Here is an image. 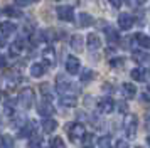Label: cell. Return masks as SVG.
Returning a JSON list of instances; mask_svg holds the SVG:
<instances>
[{
	"mask_svg": "<svg viewBox=\"0 0 150 148\" xmlns=\"http://www.w3.org/2000/svg\"><path fill=\"white\" fill-rule=\"evenodd\" d=\"M34 101H35V94H34V91H32L30 87H25V89H22L21 94H19V103H21V106H22V108H25V109L32 108Z\"/></svg>",
	"mask_w": 150,
	"mask_h": 148,
	"instance_id": "cell-1",
	"label": "cell"
},
{
	"mask_svg": "<svg viewBox=\"0 0 150 148\" xmlns=\"http://www.w3.org/2000/svg\"><path fill=\"white\" fill-rule=\"evenodd\" d=\"M123 130H125L127 136H130V138L135 136V133H137V116L135 114H127L123 118Z\"/></svg>",
	"mask_w": 150,
	"mask_h": 148,
	"instance_id": "cell-2",
	"label": "cell"
},
{
	"mask_svg": "<svg viewBox=\"0 0 150 148\" xmlns=\"http://www.w3.org/2000/svg\"><path fill=\"white\" fill-rule=\"evenodd\" d=\"M56 13H57V17L62 22H73L74 20V10H73V7H69V5H59L56 8Z\"/></svg>",
	"mask_w": 150,
	"mask_h": 148,
	"instance_id": "cell-3",
	"label": "cell"
},
{
	"mask_svg": "<svg viewBox=\"0 0 150 148\" xmlns=\"http://www.w3.org/2000/svg\"><path fill=\"white\" fill-rule=\"evenodd\" d=\"M84 135H86V131H84V126H83L81 123H73V125L69 126V136H71L73 141L83 140Z\"/></svg>",
	"mask_w": 150,
	"mask_h": 148,
	"instance_id": "cell-4",
	"label": "cell"
},
{
	"mask_svg": "<svg viewBox=\"0 0 150 148\" xmlns=\"http://www.w3.org/2000/svg\"><path fill=\"white\" fill-rule=\"evenodd\" d=\"M79 69H81L79 59L74 57V56H68V59H66V71H68L69 74H78Z\"/></svg>",
	"mask_w": 150,
	"mask_h": 148,
	"instance_id": "cell-5",
	"label": "cell"
},
{
	"mask_svg": "<svg viewBox=\"0 0 150 148\" xmlns=\"http://www.w3.org/2000/svg\"><path fill=\"white\" fill-rule=\"evenodd\" d=\"M118 25H120L122 30L132 29V25H133V17H132L130 13H120V17H118Z\"/></svg>",
	"mask_w": 150,
	"mask_h": 148,
	"instance_id": "cell-6",
	"label": "cell"
},
{
	"mask_svg": "<svg viewBox=\"0 0 150 148\" xmlns=\"http://www.w3.org/2000/svg\"><path fill=\"white\" fill-rule=\"evenodd\" d=\"M98 108H100L101 113H111V111L115 109V101L111 99V98H103V99L98 103Z\"/></svg>",
	"mask_w": 150,
	"mask_h": 148,
	"instance_id": "cell-7",
	"label": "cell"
},
{
	"mask_svg": "<svg viewBox=\"0 0 150 148\" xmlns=\"http://www.w3.org/2000/svg\"><path fill=\"white\" fill-rule=\"evenodd\" d=\"M42 61H44V64H47V66H54L56 64V54H54V49H52V47L44 49V52H42Z\"/></svg>",
	"mask_w": 150,
	"mask_h": 148,
	"instance_id": "cell-8",
	"label": "cell"
},
{
	"mask_svg": "<svg viewBox=\"0 0 150 148\" xmlns=\"http://www.w3.org/2000/svg\"><path fill=\"white\" fill-rule=\"evenodd\" d=\"M14 32H15V24L14 22H8V20L0 22V34H2L4 37H8V35H12Z\"/></svg>",
	"mask_w": 150,
	"mask_h": 148,
	"instance_id": "cell-9",
	"label": "cell"
},
{
	"mask_svg": "<svg viewBox=\"0 0 150 148\" xmlns=\"http://www.w3.org/2000/svg\"><path fill=\"white\" fill-rule=\"evenodd\" d=\"M37 113L41 114V116H51V114L54 113V108H52V104L49 101H42L37 106Z\"/></svg>",
	"mask_w": 150,
	"mask_h": 148,
	"instance_id": "cell-10",
	"label": "cell"
},
{
	"mask_svg": "<svg viewBox=\"0 0 150 148\" xmlns=\"http://www.w3.org/2000/svg\"><path fill=\"white\" fill-rule=\"evenodd\" d=\"M86 42H88L89 51H98L101 47V40H100V37L96 34H89L88 37H86Z\"/></svg>",
	"mask_w": 150,
	"mask_h": 148,
	"instance_id": "cell-11",
	"label": "cell"
},
{
	"mask_svg": "<svg viewBox=\"0 0 150 148\" xmlns=\"http://www.w3.org/2000/svg\"><path fill=\"white\" fill-rule=\"evenodd\" d=\"M122 91H123V96H125L127 99H132V98L137 96V87H135V84H132V82H125L122 86Z\"/></svg>",
	"mask_w": 150,
	"mask_h": 148,
	"instance_id": "cell-12",
	"label": "cell"
},
{
	"mask_svg": "<svg viewBox=\"0 0 150 148\" xmlns=\"http://www.w3.org/2000/svg\"><path fill=\"white\" fill-rule=\"evenodd\" d=\"M133 40H137V44H138L140 47H143V49H150V37L149 35L138 32V34L133 35Z\"/></svg>",
	"mask_w": 150,
	"mask_h": 148,
	"instance_id": "cell-13",
	"label": "cell"
},
{
	"mask_svg": "<svg viewBox=\"0 0 150 148\" xmlns=\"http://www.w3.org/2000/svg\"><path fill=\"white\" fill-rule=\"evenodd\" d=\"M30 74H32V78H42L44 74H46V67H44V62H34L32 66H30Z\"/></svg>",
	"mask_w": 150,
	"mask_h": 148,
	"instance_id": "cell-14",
	"label": "cell"
},
{
	"mask_svg": "<svg viewBox=\"0 0 150 148\" xmlns=\"http://www.w3.org/2000/svg\"><path fill=\"white\" fill-rule=\"evenodd\" d=\"M59 104L62 108H74L76 106V96H73V94H62V98L59 99Z\"/></svg>",
	"mask_w": 150,
	"mask_h": 148,
	"instance_id": "cell-15",
	"label": "cell"
},
{
	"mask_svg": "<svg viewBox=\"0 0 150 148\" xmlns=\"http://www.w3.org/2000/svg\"><path fill=\"white\" fill-rule=\"evenodd\" d=\"M24 47H25V42H24V39L14 40V44L10 46V56H19V54L24 51Z\"/></svg>",
	"mask_w": 150,
	"mask_h": 148,
	"instance_id": "cell-16",
	"label": "cell"
},
{
	"mask_svg": "<svg viewBox=\"0 0 150 148\" xmlns=\"http://www.w3.org/2000/svg\"><path fill=\"white\" fill-rule=\"evenodd\" d=\"M93 22H95L93 17H91L89 13H86V12H81L79 13V17H78V25L79 27H89Z\"/></svg>",
	"mask_w": 150,
	"mask_h": 148,
	"instance_id": "cell-17",
	"label": "cell"
},
{
	"mask_svg": "<svg viewBox=\"0 0 150 148\" xmlns=\"http://www.w3.org/2000/svg\"><path fill=\"white\" fill-rule=\"evenodd\" d=\"M19 135H21L22 138H32V135H34V123H30V121L25 123V125L21 128Z\"/></svg>",
	"mask_w": 150,
	"mask_h": 148,
	"instance_id": "cell-18",
	"label": "cell"
},
{
	"mask_svg": "<svg viewBox=\"0 0 150 148\" xmlns=\"http://www.w3.org/2000/svg\"><path fill=\"white\" fill-rule=\"evenodd\" d=\"M133 59H135L138 64H149V62H150V54L137 51V52H133Z\"/></svg>",
	"mask_w": 150,
	"mask_h": 148,
	"instance_id": "cell-19",
	"label": "cell"
},
{
	"mask_svg": "<svg viewBox=\"0 0 150 148\" xmlns=\"http://www.w3.org/2000/svg\"><path fill=\"white\" fill-rule=\"evenodd\" d=\"M56 86H57V91L59 93H66L69 89V81H66L64 79V76H57V81H56Z\"/></svg>",
	"mask_w": 150,
	"mask_h": 148,
	"instance_id": "cell-20",
	"label": "cell"
},
{
	"mask_svg": "<svg viewBox=\"0 0 150 148\" xmlns=\"http://www.w3.org/2000/svg\"><path fill=\"white\" fill-rule=\"evenodd\" d=\"M69 44H71V47H73L74 51H81V49H83V37H81V35H78V34L71 35Z\"/></svg>",
	"mask_w": 150,
	"mask_h": 148,
	"instance_id": "cell-21",
	"label": "cell"
},
{
	"mask_svg": "<svg viewBox=\"0 0 150 148\" xmlns=\"http://www.w3.org/2000/svg\"><path fill=\"white\" fill-rule=\"evenodd\" d=\"M56 128H57V121H54V120L42 121V130H44V133H54Z\"/></svg>",
	"mask_w": 150,
	"mask_h": 148,
	"instance_id": "cell-22",
	"label": "cell"
},
{
	"mask_svg": "<svg viewBox=\"0 0 150 148\" xmlns=\"http://www.w3.org/2000/svg\"><path fill=\"white\" fill-rule=\"evenodd\" d=\"M130 76H132V79L133 81H145V71L143 69H140V67H135L132 73H130Z\"/></svg>",
	"mask_w": 150,
	"mask_h": 148,
	"instance_id": "cell-23",
	"label": "cell"
},
{
	"mask_svg": "<svg viewBox=\"0 0 150 148\" xmlns=\"http://www.w3.org/2000/svg\"><path fill=\"white\" fill-rule=\"evenodd\" d=\"M4 12H5V15H8V17H14V19H21L22 17V12L21 10H17V8H14V7H5L4 8Z\"/></svg>",
	"mask_w": 150,
	"mask_h": 148,
	"instance_id": "cell-24",
	"label": "cell"
},
{
	"mask_svg": "<svg viewBox=\"0 0 150 148\" xmlns=\"http://www.w3.org/2000/svg\"><path fill=\"white\" fill-rule=\"evenodd\" d=\"M105 32H106V37H108L110 42H118V32H116L113 27H106Z\"/></svg>",
	"mask_w": 150,
	"mask_h": 148,
	"instance_id": "cell-25",
	"label": "cell"
},
{
	"mask_svg": "<svg viewBox=\"0 0 150 148\" xmlns=\"http://www.w3.org/2000/svg\"><path fill=\"white\" fill-rule=\"evenodd\" d=\"M98 147L100 148H111V138H110L108 135L100 136V138H98Z\"/></svg>",
	"mask_w": 150,
	"mask_h": 148,
	"instance_id": "cell-26",
	"label": "cell"
},
{
	"mask_svg": "<svg viewBox=\"0 0 150 148\" xmlns=\"http://www.w3.org/2000/svg\"><path fill=\"white\" fill-rule=\"evenodd\" d=\"M42 145H44V141H42L41 136H32L30 141H29V147L30 148H42Z\"/></svg>",
	"mask_w": 150,
	"mask_h": 148,
	"instance_id": "cell-27",
	"label": "cell"
},
{
	"mask_svg": "<svg viewBox=\"0 0 150 148\" xmlns=\"http://www.w3.org/2000/svg\"><path fill=\"white\" fill-rule=\"evenodd\" d=\"M93 78H95V73L91 69H84L81 73V82H89Z\"/></svg>",
	"mask_w": 150,
	"mask_h": 148,
	"instance_id": "cell-28",
	"label": "cell"
},
{
	"mask_svg": "<svg viewBox=\"0 0 150 148\" xmlns=\"http://www.w3.org/2000/svg\"><path fill=\"white\" fill-rule=\"evenodd\" d=\"M51 148H64V141L59 136H56V138L51 140Z\"/></svg>",
	"mask_w": 150,
	"mask_h": 148,
	"instance_id": "cell-29",
	"label": "cell"
},
{
	"mask_svg": "<svg viewBox=\"0 0 150 148\" xmlns=\"http://www.w3.org/2000/svg\"><path fill=\"white\" fill-rule=\"evenodd\" d=\"M145 2H147V0H127L128 7H132V8H138V7L145 5Z\"/></svg>",
	"mask_w": 150,
	"mask_h": 148,
	"instance_id": "cell-30",
	"label": "cell"
},
{
	"mask_svg": "<svg viewBox=\"0 0 150 148\" xmlns=\"http://www.w3.org/2000/svg\"><path fill=\"white\" fill-rule=\"evenodd\" d=\"M123 64H125L123 57H115V59H110V66H111V67H123Z\"/></svg>",
	"mask_w": 150,
	"mask_h": 148,
	"instance_id": "cell-31",
	"label": "cell"
},
{
	"mask_svg": "<svg viewBox=\"0 0 150 148\" xmlns=\"http://www.w3.org/2000/svg\"><path fill=\"white\" fill-rule=\"evenodd\" d=\"M0 141H2V145H4V148H10V147H12V138H10L8 135H2V138H0Z\"/></svg>",
	"mask_w": 150,
	"mask_h": 148,
	"instance_id": "cell-32",
	"label": "cell"
},
{
	"mask_svg": "<svg viewBox=\"0 0 150 148\" xmlns=\"http://www.w3.org/2000/svg\"><path fill=\"white\" fill-rule=\"evenodd\" d=\"M115 148H128V143H127L125 140H118L116 145H115Z\"/></svg>",
	"mask_w": 150,
	"mask_h": 148,
	"instance_id": "cell-33",
	"label": "cell"
},
{
	"mask_svg": "<svg viewBox=\"0 0 150 148\" xmlns=\"http://www.w3.org/2000/svg\"><path fill=\"white\" fill-rule=\"evenodd\" d=\"M110 4H111V7H115V8H120L123 4V0H108Z\"/></svg>",
	"mask_w": 150,
	"mask_h": 148,
	"instance_id": "cell-34",
	"label": "cell"
},
{
	"mask_svg": "<svg viewBox=\"0 0 150 148\" xmlns=\"http://www.w3.org/2000/svg\"><path fill=\"white\" fill-rule=\"evenodd\" d=\"M5 66H7V59H5V57L0 54V69H4Z\"/></svg>",
	"mask_w": 150,
	"mask_h": 148,
	"instance_id": "cell-35",
	"label": "cell"
},
{
	"mask_svg": "<svg viewBox=\"0 0 150 148\" xmlns=\"http://www.w3.org/2000/svg\"><path fill=\"white\" fill-rule=\"evenodd\" d=\"M15 4H17V5H21V7H25L29 4V2H30V0H14Z\"/></svg>",
	"mask_w": 150,
	"mask_h": 148,
	"instance_id": "cell-36",
	"label": "cell"
},
{
	"mask_svg": "<svg viewBox=\"0 0 150 148\" xmlns=\"http://www.w3.org/2000/svg\"><path fill=\"white\" fill-rule=\"evenodd\" d=\"M118 106H120V111H127V104L125 103H120Z\"/></svg>",
	"mask_w": 150,
	"mask_h": 148,
	"instance_id": "cell-37",
	"label": "cell"
},
{
	"mask_svg": "<svg viewBox=\"0 0 150 148\" xmlns=\"http://www.w3.org/2000/svg\"><path fill=\"white\" fill-rule=\"evenodd\" d=\"M2 46H5V40H4V39H0V47H2Z\"/></svg>",
	"mask_w": 150,
	"mask_h": 148,
	"instance_id": "cell-38",
	"label": "cell"
},
{
	"mask_svg": "<svg viewBox=\"0 0 150 148\" xmlns=\"http://www.w3.org/2000/svg\"><path fill=\"white\" fill-rule=\"evenodd\" d=\"M147 121H150V111L147 113Z\"/></svg>",
	"mask_w": 150,
	"mask_h": 148,
	"instance_id": "cell-39",
	"label": "cell"
},
{
	"mask_svg": "<svg viewBox=\"0 0 150 148\" xmlns=\"http://www.w3.org/2000/svg\"><path fill=\"white\" fill-rule=\"evenodd\" d=\"M147 143H149V145H150V136H147Z\"/></svg>",
	"mask_w": 150,
	"mask_h": 148,
	"instance_id": "cell-40",
	"label": "cell"
},
{
	"mask_svg": "<svg viewBox=\"0 0 150 148\" xmlns=\"http://www.w3.org/2000/svg\"><path fill=\"white\" fill-rule=\"evenodd\" d=\"M147 91H149V93H150V84H149V87H147Z\"/></svg>",
	"mask_w": 150,
	"mask_h": 148,
	"instance_id": "cell-41",
	"label": "cell"
},
{
	"mask_svg": "<svg viewBox=\"0 0 150 148\" xmlns=\"http://www.w3.org/2000/svg\"><path fill=\"white\" fill-rule=\"evenodd\" d=\"M32 2H39V0H32Z\"/></svg>",
	"mask_w": 150,
	"mask_h": 148,
	"instance_id": "cell-42",
	"label": "cell"
},
{
	"mask_svg": "<svg viewBox=\"0 0 150 148\" xmlns=\"http://www.w3.org/2000/svg\"><path fill=\"white\" fill-rule=\"evenodd\" d=\"M0 101H2V94H0Z\"/></svg>",
	"mask_w": 150,
	"mask_h": 148,
	"instance_id": "cell-43",
	"label": "cell"
},
{
	"mask_svg": "<svg viewBox=\"0 0 150 148\" xmlns=\"http://www.w3.org/2000/svg\"><path fill=\"white\" fill-rule=\"evenodd\" d=\"M84 148H91V147H84Z\"/></svg>",
	"mask_w": 150,
	"mask_h": 148,
	"instance_id": "cell-44",
	"label": "cell"
},
{
	"mask_svg": "<svg viewBox=\"0 0 150 148\" xmlns=\"http://www.w3.org/2000/svg\"><path fill=\"white\" fill-rule=\"evenodd\" d=\"M135 148H142V147H135Z\"/></svg>",
	"mask_w": 150,
	"mask_h": 148,
	"instance_id": "cell-45",
	"label": "cell"
},
{
	"mask_svg": "<svg viewBox=\"0 0 150 148\" xmlns=\"http://www.w3.org/2000/svg\"><path fill=\"white\" fill-rule=\"evenodd\" d=\"M149 74H150V69H149Z\"/></svg>",
	"mask_w": 150,
	"mask_h": 148,
	"instance_id": "cell-46",
	"label": "cell"
}]
</instances>
